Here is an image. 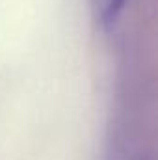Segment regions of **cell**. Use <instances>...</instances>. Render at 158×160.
Wrapping results in <instances>:
<instances>
[{
  "mask_svg": "<svg viewBox=\"0 0 158 160\" xmlns=\"http://www.w3.org/2000/svg\"><path fill=\"white\" fill-rule=\"evenodd\" d=\"M125 2L126 0H93L97 19L102 24H110L112 21H116V17L125 8Z\"/></svg>",
  "mask_w": 158,
  "mask_h": 160,
  "instance_id": "1",
  "label": "cell"
},
{
  "mask_svg": "<svg viewBox=\"0 0 158 160\" xmlns=\"http://www.w3.org/2000/svg\"><path fill=\"white\" fill-rule=\"evenodd\" d=\"M116 160H143V158H132V157H128V158H116Z\"/></svg>",
  "mask_w": 158,
  "mask_h": 160,
  "instance_id": "2",
  "label": "cell"
}]
</instances>
